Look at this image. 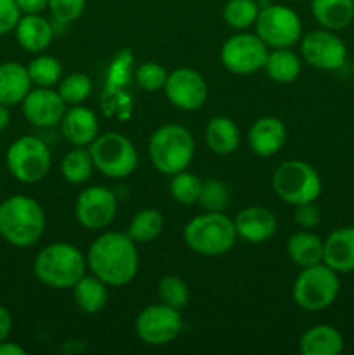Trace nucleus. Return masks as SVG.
<instances>
[{
    "mask_svg": "<svg viewBox=\"0 0 354 355\" xmlns=\"http://www.w3.org/2000/svg\"><path fill=\"white\" fill-rule=\"evenodd\" d=\"M85 259L90 272L108 286H125L139 269L135 243L121 232H104L94 239Z\"/></svg>",
    "mask_w": 354,
    "mask_h": 355,
    "instance_id": "nucleus-1",
    "label": "nucleus"
},
{
    "mask_svg": "<svg viewBox=\"0 0 354 355\" xmlns=\"http://www.w3.org/2000/svg\"><path fill=\"white\" fill-rule=\"evenodd\" d=\"M45 231V214L35 198L16 194L0 203V236L16 248L37 245Z\"/></svg>",
    "mask_w": 354,
    "mask_h": 355,
    "instance_id": "nucleus-2",
    "label": "nucleus"
},
{
    "mask_svg": "<svg viewBox=\"0 0 354 355\" xmlns=\"http://www.w3.org/2000/svg\"><path fill=\"white\" fill-rule=\"evenodd\" d=\"M87 259L71 243H52L42 248L33 260V274L44 286L71 290L85 276Z\"/></svg>",
    "mask_w": 354,
    "mask_h": 355,
    "instance_id": "nucleus-3",
    "label": "nucleus"
},
{
    "mask_svg": "<svg viewBox=\"0 0 354 355\" xmlns=\"http://www.w3.org/2000/svg\"><path fill=\"white\" fill-rule=\"evenodd\" d=\"M235 222L224 211H205L184 225L183 238L187 248L198 255L221 257L235 246Z\"/></svg>",
    "mask_w": 354,
    "mask_h": 355,
    "instance_id": "nucleus-4",
    "label": "nucleus"
},
{
    "mask_svg": "<svg viewBox=\"0 0 354 355\" xmlns=\"http://www.w3.org/2000/svg\"><path fill=\"white\" fill-rule=\"evenodd\" d=\"M194 139L186 127L167 123L156 128L148 144L149 159L163 175H176L189 166L194 158Z\"/></svg>",
    "mask_w": 354,
    "mask_h": 355,
    "instance_id": "nucleus-5",
    "label": "nucleus"
},
{
    "mask_svg": "<svg viewBox=\"0 0 354 355\" xmlns=\"http://www.w3.org/2000/svg\"><path fill=\"white\" fill-rule=\"evenodd\" d=\"M273 191L281 201L292 207L314 203L323 191L318 170L301 159L285 162L274 170Z\"/></svg>",
    "mask_w": 354,
    "mask_h": 355,
    "instance_id": "nucleus-6",
    "label": "nucleus"
},
{
    "mask_svg": "<svg viewBox=\"0 0 354 355\" xmlns=\"http://www.w3.org/2000/svg\"><path fill=\"white\" fill-rule=\"evenodd\" d=\"M340 293L339 272L326 263L302 267L292 288L294 302L307 312H319L333 305Z\"/></svg>",
    "mask_w": 354,
    "mask_h": 355,
    "instance_id": "nucleus-7",
    "label": "nucleus"
},
{
    "mask_svg": "<svg viewBox=\"0 0 354 355\" xmlns=\"http://www.w3.org/2000/svg\"><path fill=\"white\" fill-rule=\"evenodd\" d=\"M94 168L110 179H125L139 165L137 149L128 137L118 132L99 134L89 146Z\"/></svg>",
    "mask_w": 354,
    "mask_h": 355,
    "instance_id": "nucleus-8",
    "label": "nucleus"
},
{
    "mask_svg": "<svg viewBox=\"0 0 354 355\" xmlns=\"http://www.w3.org/2000/svg\"><path fill=\"white\" fill-rule=\"evenodd\" d=\"M51 149L35 135L17 137L7 149V170L21 184L40 182L51 170Z\"/></svg>",
    "mask_w": 354,
    "mask_h": 355,
    "instance_id": "nucleus-9",
    "label": "nucleus"
},
{
    "mask_svg": "<svg viewBox=\"0 0 354 355\" xmlns=\"http://www.w3.org/2000/svg\"><path fill=\"white\" fill-rule=\"evenodd\" d=\"M253 26L260 40L273 49H290L302 38L301 17L283 3H267L260 7Z\"/></svg>",
    "mask_w": 354,
    "mask_h": 355,
    "instance_id": "nucleus-10",
    "label": "nucleus"
},
{
    "mask_svg": "<svg viewBox=\"0 0 354 355\" xmlns=\"http://www.w3.org/2000/svg\"><path fill=\"white\" fill-rule=\"evenodd\" d=\"M269 47L257 33H236L222 44L221 61L228 71L235 75H252L264 69Z\"/></svg>",
    "mask_w": 354,
    "mask_h": 355,
    "instance_id": "nucleus-11",
    "label": "nucleus"
},
{
    "mask_svg": "<svg viewBox=\"0 0 354 355\" xmlns=\"http://www.w3.org/2000/svg\"><path fill=\"white\" fill-rule=\"evenodd\" d=\"M184 328L183 315L177 309L165 304L148 305L135 319V333L144 343L153 347L169 345Z\"/></svg>",
    "mask_w": 354,
    "mask_h": 355,
    "instance_id": "nucleus-12",
    "label": "nucleus"
},
{
    "mask_svg": "<svg viewBox=\"0 0 354 355\" xmlns=\"http://www.w3.org/2000/svg\"><path fill=\"white\" fill-rule=\"evenodd\" d=\"M302 58L312 68L335 71L346 64L347 47L342 38L332 30H314L301 38Z\"/></svg>",
    "mask_w": 354,
    "mask_h": 355,
    "instance_id": "nucleus-13",
    "label": "nucleus"
},
{
    "mask_svg": "<svg viewBox=\"0 0 354 355\" xmlns=\"http://www.w3.org/2000/svg\"><path fill=\"white\" fill-rule=\"evenodd\" d=\"M117 208L118 201L113 191L104 186H90L76 198L75 217L82 227L99 231L115 220Z\"/></svg>",
    "mask_w": 354,
    "mask_h": 355,
    "instance_id": "nucleus-14",
    "label": "nucleus"
},
{
    "mask_svg": "<svg viewBox=\"0 0 354 355\" xmlns=\"http://www.w3.org/2000/svg\"><path fill=\"white\" fill-rule=\"evenodd\" d=\"M165 96L180 111H198L208 99V85L203 76L191 68H177L167 76Z\"/></svg>",
    "mask_w": 354,
    "mask_h": 355,
    "instance_id": "nucleus-15",
    "label": "nucleus"
},
{
    "mask_svg": "<svg viewBox=\"0 0 354 355\" xmlns=\"http://www.w3.org/2000/svg\"><path fill=\"white\" fill-rule=\"evenodd\" d=\"M21 111L33 127L51 128L61 123L66 113V103L52 87H37L23 99Z\"/></svg>",
    "mask_w": 354,
    "mask_h": 355,
    "instance_id": "nucleus-16",
    "label": "nucleus"
},
{
    "mask_svg": "<svg viewBox=\"0 0 354 355\" xmlns=\"http://www.w3.org/2000/svg\"><path fill=\"white\" fill-rule=\"evenodd\" d=\"M287 127L276 116H262L255 120L246 135L250 149L262 158L278 155L287 144Z\"/></svg>",
    "mask_w": 354,
    "mask_h": 355,
    "instance_id": "nucleus-17",
    "label": "nucleus"
},
{
    "mask_svg": "<svg viewBox=\"0 0 354 355\" xmlns=\"http://www.w3.org/2000/svg\"><path fill=\"white\" fill-rule=\"evenodd\" d=\"M236 234L248 243H264L274 236L278 218L266 207H246L235 217Z\"/></svg>",
    "mask_w": 354,
    "mask_h": 355,
    "instance_id": "nucleus-18",
    "label": "nucleus"
},
{
    "mask_svg": "<svg viewBox=\"0 0 354 355\" xmlns=\"http://www.w3.org/2000/svg\"><path fill=\"white\" fill-rule=\"evenodd\" d=\"M323 263L339 274L354 270V225L335 229L323 241Z\"/></svg>",
    "mask_w": 354,
    "mask_h": 355,
    "instance_id": "nucleus-19",
    "label": "nucleus"
},
{
    "mask_svg": "<svg viewBox=\"0 0 354 355\" xmlns=\"http://www.w3.org/2000/svg\"><path fill=\"white\" fill-rule=\"evenodd\" d=\"M59 125L66 141L75 148H89L90 142L99 135V121L94 111L78 104L66 110Z\"/></svg>",
    "mask_w": 354,
    "mask_h": 355,
    "instance_id": "nucleus-20",
    "label": "nucleus"
},
{
    "mask_svg": "<svg viewBox=\"0 0 354 355\" xmlns=\"http://www.w3.org/2000/svg\"><path fill=\"white\" fill-rule=\"evenodd\" d=\"M14 33H16L17 44L24 51L31 54H40L52 44L54 28L40 14H23L14 28Z\"/></svg>",
    "mask_w": 354,
    "mask_h": 355,
    "instance_id": "nucleus-21",
    "label": "nucleus"
},
{
    "mask_svg": "<svg viewBox=\"0 0 354 355\" xmlns=\"http://www.w3.org/2000/svg\"><path fill=\"white\" fill-rule=\"evenodd\" d=\"M28 68L17 61L0 62V104L16 106L23 103L31 90Z\"/></svg>",
    "mask_w": 354,
    "mask_h": 355,
    "instance_id": "nucleus-22",
    "label": "nucleus"
},
{
    "mask_svg": "<svg viewBox=\"0 0 354 355\" xmlns=\"http://www.w3.org/2000/svg\"><path fill=\"white\" fill-rule=\"evenodd\" d=\"M298 349L304 355H339L344 350V336L333 326L316 324L304 331Z\"/></svg>",
    "mask_w": 354,
    "mask_h": 355,
    "instance_id": "nucleus-23",
    "label": "nucleus"
},
{
    "mask_svg": "<svg viewBox=\"0 0 354 355\" xmlns=\"http://www.w3.org/2000/svg\"><path fill=\"white\" fill-rule=\"evenodd\" d=\"M312 17L325 30L340 31L354 19V0H311Z\"/></svg>",
    "mask_w": 354,
    "mask_h": 355,
    "instance_id": "nucleus-24",
    "label": "nucleus"
},
{
    "mask_svg": "<svg viewBox=\"0 0 354 355\" xmlns=\"http://www.w3.org/2000/svg\"><path fill=\"white\" fill-rule=\"evenodd\" d=\"M242 135L239 128L231 118L228 116H214L207 125L205 130V142L208 149L215 155H231L238 149Z\"/></svg>",
    "mask_w": 354,
    "mask_h": 355,
    "instance_id": "nucleus-25",
    "label": "nucleus"
},
{
    "mask_svg": "<svg viewBox=\"0 0 354 355\" xmlns=\"http://www.w3.org/2000/svg\"><path fill=\"white\" fill-rule=\"evenodd\" d=\"M71 290L76 307L85 314H97L108 305V298H110L108 284L94 274L92 276H83Z\"/></svg>",
    "mask_w": 354,
    "mask_h": 355,
    "instance_id": "nucleus-26",
    "label": "nucleus"
},
{
    "mask_svg": "<svg viewBox=\"0 0 354 355\" xmlns=\"http://www.w3.org/2000/svg\"><path fill=\"white\" fill-rule=\"evenodd\" d=\"M287 253L295 266L309 267L323 262V239L309 231H298L287 241Z\"/></svg>",
    "mask_w": 354,
    "mask_h": 355,
    "instance_id": "nucleus-27",
    "label": "nucleus"
},
{
    "mask_svg": "<svg viewBox=\"0 0 354 355\" xmlns=\"http://www.w3.org/2000/svg\"><path fill=\"white\" fill-rule=\"evenodd\" d=\"M301 59L290 49H274L267 54L264 71L273 82L292 83L301 75Z\"/></svg>",
    "mask_w": 354,
    "mask_h": 355,
    "instance_id": "nucleus-28",
    "label": "nucleus"
},
{
    "mask_svg": "<svg viewBox=\"0 0 354 355\" xmlns=\"http://www.w3.org/2000/svg\"><path fill=\"white\" fill-rule=\"evenodd\" d=\"M163 215L155 208H144L132 217L127 236L134 243L155 241L163 231Z\"/></svg>",
    "mask_w": 354,
    "mask_h": 355,
    "instance_id": "nucleus-29",
    "label": "nucleus"
},
{
    "mask_svg": "<svg viewBox=\"0 0 354 355\" xmlns=\"http://www.w3.org/2000/svg\"><path fill=\"white\" fill-rule=\"evenodd\" d=\"M94 170L89 148H75L61 159V175L69 184H83L90 179Z\"/></svg>",
    "mask_w": 354,
    "mask_h": 355,
    "instance_id": "nucleus-30",
    "label": "nucleus"
},
{
    "mask_svg": "<svg viewBox=\"0 0 354 355\" xmlns=\"http://www.w3.org/2000/svg\"><path fill=\"white\" fill-rule=\"evenodd\" d=\"M260 6L257 0H228L222 10L226 24L233 30H246L255 24Z\"/></svg>",
    "mask_w": 354,
    "mask_h": 355,
    "instance_id": "nucleus-31",
    "label": "nucleus"
},
{
    "mask_svg": "<svg viewBox=\"0 0 354 355\" xmlns=\"http://www.w3.org/2000/svg\"><path fill=\"white\" fill-rule=\"evenodd\" d=\"M28 68L31 83L37 87H54L62 78V66L56 58L47 54H38Z\"/></svg>",
    "mask_w": 354,
    "mask_h": 355,
    "instance_id": "nucleus-32",
    "label": "nucleus"
},
{
    "mask_svg": "<svg viewBox=\"0 0 354 355\" xmlns=\"http://www.w3.org/2000/svg\"><path fill=\"white\" fill-rule=\"evenodd\" d=\"M58 92L65 99L66 104L76 106V104H82L83 101L90 97V94H92V80L85 73H69V75L61 78Z\"/></svg>",
    "mask_w": 354,
    "mask_h": 355,
    "instance_id": "nucleus-33",
    "label": "nucleus"
},
{
    "mask_svg": "<svg viewBox=\"0 0 354 355\" xmlns=\"http://www.w3.org/2000/svg\"><path fill=\"white\" fill-rule=\"evenodd\" d=\"M201 180L198 179L194 173L186 172H177L176 175H172L170 179V196L180 205H189L198 203V198H200L201 193Z\"/></svg>",
    "mask_w": 354,
    "mask_h": 355,
    "instance_id": "nucleus-34",
    "label": "nucleus"
},
{
    "mask_svg": "<svg viewBox=\"0 0 354 355\" xmlns=\"http://www.w3.org/2000/svg\"><path fill=\"white\" fill-rule=\"evenodd\" d=\"M158 298L162 304L183 311L189 302V288L180 277L163 276L158 283Z\"/></svg>",
    "mask_w": 354,
    "mask_h": 355,
    "instance_id": "nucleus-35",
    "label": "nucleus"
},
{
    "mask_svg": "<svg viewBox=\"0 0 354 355\" xmlns=\"http://www.w3.org/2000/svg\"><path fill=\"white\" fill-rule=\"evenodd\" d=\"M198 203L205 211H224L229 207V191L221 180H205Z\"/></svg>",
    "mask_w": 354,
    "mask_h": 355,
    "instance_id": "nucleus-36",
    "label": "nucleus"
},
{
    "mask_svg": "<svg viewBox=\"0 0 354 355\" xmlns=\"http://www.w3.org/2000/svg\"><path fill=\"white\" fill-rule=\"evenodd\" d=\"M167 69L160 66L158 62H142L137 69H135V82L146 92H158L165 87L167 82Z\"/></svg>",
    "mask_w": 354,
    "mask_h": 355,
    "instance_id": "nucleus-37",
    "label": "nucleus"
},
{
    "mask_svg": "<svg viewBox=\"0 0 354 355\" xmlns=\"http://www.w3.org/2000/svg\"><path fill=\"white\" fill-rule=\"evenodd\" d=\"M87 0H49V7L52 19L56 23L69 24L78 19L83 14Z\"/></svg>",
    "mask_w": 354,
    "mask_h": 355,
    "instance_id": "nucleus-38",
    "label": "nucleus"
},
{
    "mask_svg": "<svg viewBox=\"0 0 354 355\" xmlns=\"http://www.w3.org/2000/svg\"><path fill=\"white\" fill-rule=\"evenodd\" d=\"M21 16L23 14L17 7L16 0H0V35L14 31Z\"/></svg>",
    "mask_w": 354,
    "mask_h": 355,
    "instance_id": "nucleus-39",
    "label": "nucleus"
},
{
    "mask_svg": "<svg viewBox=\"0 0 354 355\" xmlns=\"http://www.w3.org/2000/svg\"><path fill=\"white\" fill-rule=\"evenodd\" d=\"M295 222L305 231H311L321 222V214L314 203H305L295 207Z\"/></svg>",
    "mask_w": 354,
    "mask_h": 355,
    "instance_id": "nucleus-40",
    "label": "nucleus"
},
{
    "mask_svg": "<svg viewBox=\"0 0 354 355\" xmlns=\"http://www.w3.org/2000/svg\"><path fill=\"white\" fill-rule=\"evenodd\" d=\"M21 14H40L49 7V0H16Z\"/></svg>",
    "mask_w": 354,
    "mask_h": 355,
    "instance_id": "nucleus-41",
    "label": "nucleus"
},
{
    "mask_svg": "<svg viewBox=\"0 0 354 355\" xmlns=\"http://www.w3.org/2000/svg\"><path fill=\"white\" fill-rule=\"evenodd\" d=\"M12 331V315L3 305H0V342L7 340Z\"/></svg>",
    "mask_w": 354,
    "mask_h": 355,
    "instance_id": "nucleus-42",
    "label": "nucleus"
},
{
    "mask_svg": "<svg viewBox=\"0 0 354 355\" xmlns=\"http://www.w3.org/2000/svg\"><path fill=\"white\" fill-rule=\"evenodd\" d=\"M24 354H26V350H24L21 345H17V343L9 342V338L0 342V355H24Z\"/></svg>",
    "mask_w": 354,
    "mask_h": 355,
    "instance_id": "nucleus-43",
    "label": "nucleus"
},
{
    "mask_svg": "<svg viewBox=\"0 0 354 355\" xmlns=\"http://www.w3.org/2000/svg\"><path fill=\"white\" fill-rule=\"evenodd\" d=\"M9 123H10L9 106H3V104H0V134H2L7 127H9Z\"/></svg>",
    "mask_w": 354,
    "mask_h": 355,
    "instance_id": "nucleus-44",
    "label": "nucleus"
},
{
    "mask_svg": "<svg viewBox=\"0 0 354 355\" xmlns=\"http://www.w3.org/2000/svg\"><path fill=\"white\" fill-rule=\"evenodd\" d=\"M0 203H2V191H0Z\"/></svg>",
    "mask_w": 354,
    "mask_h": 355,
    "instance_id": "nucleus-45",
    "label": "nucleus"
}]
</instances>
